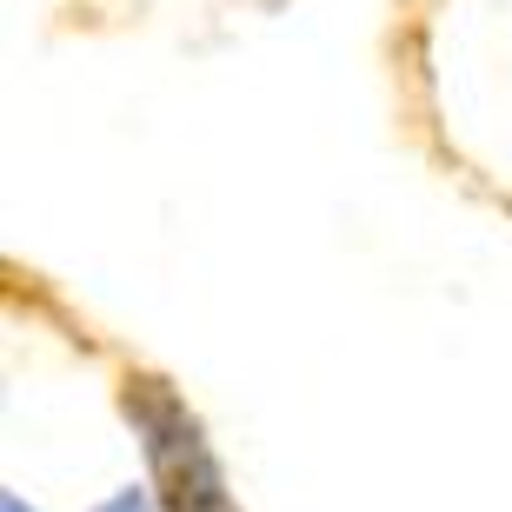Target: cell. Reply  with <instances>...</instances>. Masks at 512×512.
<instances>
[{
    "label": "cell",
    "instance_id": "obj_1",
    "mask_svg": "<svg viewBox=\"0 0 512 512\" xmlns=\"http://www.w3.org/2000/svg\"><path fill=\"white\" fill-rule=\"evenodd\" d=\"M100 512H147V499H140V493H120L114 506H100Z\"/></svg>",
    "mask_w": 512,
    "mask_h": 512
},
{
    "label": "cell",
    "instance_id": "obj_2",
    "mask_svg": "<svg viewBox=\"0 0 512 512\" xmlns=\"http://www.w3.org/2000/svg\"><path fill=\"white\" fill-rule=\"evenodd\" d=\"M7 512H20V499H7Z\"/></svg>",
    "mask_w": 512,
    "mask_h": 512
}]
</instances>
